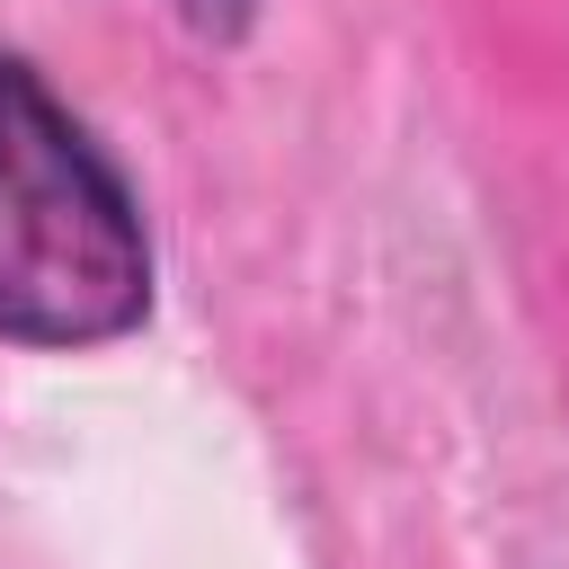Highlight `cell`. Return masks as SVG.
Returning a JSON list of instances; mask_svg holds the SVG:
<instances>
[{
  "label": "cell",
  "mask_w": 569,
  "mask_h": 569,
  "mask_svg": "<svg viewBox=\"0 0 569 569\" xmlns=\"http://www.w3.org/2000/svg\"><path fill=\"white\" fill-rule=\"evenodd\" d=\"M151 320L142 204L89 124L0 53V338L107 347Z\"/></svg>",
  "instance_id": "1"
},
{
  "label": "cell",
  "mask_w": 569,
  "mask_h": 569,
  "mask_svg": "<svg viewBox=\"0 0 569 569\" xmlns=\"http://www.w3.org/2000/svg\"><path fill=\"white\" fill-rule=\"evenodd\" d=\"M196 36H213V44H231V36H249V18H258V0H169Z\"/></svg>",
  "instance_id": "2"
}]
</instances>
